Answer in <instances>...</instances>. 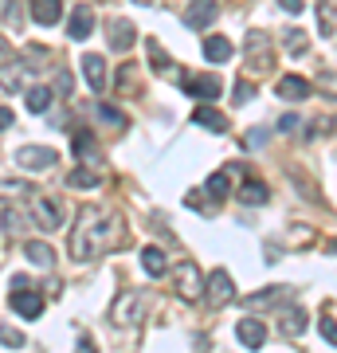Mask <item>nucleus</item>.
<instances>
[{
	"label": "nucleus",
	"instance_id": "f257e3e1",
	"mask_svg": "<svg viewBox=\"0 0 337 353\" xmlns=\"http://www.w3.org/2000/svg\"><path fill=\"white\" fill-rule=\"evenodd\" d=\"M122 236V224L114 220V216H102L94 204H87L83 212H79V224L71 232V255H75L79 263H87L102 248H114Z\"/></svg>",
	"mask_w": 337,
	"mask_h": 353
},
{
	"label": "nucleus",
	"instance_id": "f03ea898",
	"mask_svg": "<svg viewBox=\"0 0 337 353\" xmlns=\"http://www.w3.org/2000/svg\"><path fill=\"white\" fill-rule=\"evenodd\" d=\"M173 287H176V294H181L185 303L204 299V275H200V267L192 263V259H181V263L173 267Z\"/></svg>",
	"mask_w": 337,
	"mask_h": 353
},
{
	"label": "nucleus",
	"instance_id": "7ed1b4c3",
	"mask_svg": "<svg viewBox=\"0 0 337 353\" xmlns=\"http://www.w3.org/2000/svg\"><path fill=\"white\" fill-rule=\"evenodd\" d=\"M32 220H36L43 232H59L63 228V204L55 196H36L32 201Z\"/></svg>",
	"mask_w": 337,
	"mask_h": 353
},
{
	"label": "nucleus",
	"instance_id": "20e7f679",
	"mask_svg": "<svg viewBox=\"0 0 337 353\" xmlns=\"http://www.w3.org/2000/svg\"><path fill=\"white\" fill-rule=\"evenodd\" d=\"M204 299H208L212 306H224V303H232V299H236V283H232V275H227L224 267L204 279Z\"/></svg>",
	"mask_w": 337,
	"mask_h": 353
},
{
	"label": "nucleus",
	"instance_id": "39448f33",
	"mask_svg": "<svg viewBox=\"0 0 337 353\" xmlns=\"http://www.w3.org/2000/svg\"><path fill=\"white\" fill-rule=\"evenodd\" d=\"M16 165H20V169H32V173L51 169V165H55V150H48V145H24V150L16 153Z\"/></svg>",
	"mask_w": 337,
	"mask_h": 353
},
{
	"label": "nucleus",
	"instance_id": "423d86ee",
	"mask_svg": "<svg viewBox=\"0 0 337 353\" xmlns=\"http://www.w3.org/2000/svg\"><path fill=\"white\" fill-rule=\"evenodd\" d=\"M247 59L255 75H267L271 71V48H267V36L263 32H251L247 36Z\"/></svg>",
	"mask_w": 337,
	"mask_h": 353
},
{
	"label": "nucleus",
	"instance_id": "0eeeda50",
	"mask_svg": "<svg viewBox=\"0 0 337 353\" xmlns=\"http://www.w3.org/2000/svg\"><path fill=\"white\" fill-rule=\"evenodd\" d=\"M220 16V0H192L185 12V24L188 28H208Z\"/></svg>",
	"mask_w": 337,
	"mask_h": 353
},
{
	"label": "nucleus",
	"instance_id": "6e6552de",
	"mask_svg": "<svg viewBox=\"0 0 337 353\" xmlns=\"http://www.w3.org/2000/svg\"><path fill=\"white\" fill-rule=\"evenodd\" d=\"M12 310L20 318H39L43 314V299H39L36 290H28V287H12Z\"/></svg>",
	"mask_w": 337,
	"mask_h": 353
},
{
	"label": "nucleus",
	"instance_id": "1a4fd4ad",
	"mask_svg": "<svg viewBox=\"0 0 337 353\" xmlns=\"http://www.w3.org/2000/svg\"><path fill=\"white\" fill-rule=\"evenodd\" d=\"M83 75H87L90 90H94V94H102V90H106V59H102V55H94V51H90V55H83Z\"/></svg>",
	"mask_w": 337,
	"mask_h": 353
},
{
	"label": "nucleus",
	"instance_id": "9d476101",
	"mask_svg": "<svg viewBox=\"0 0 337 353\" xmlns=\"http://www.w3.org/2000/svg\"><path fill=\"white\" fill-rule=\"evenodd\" d=\"M236 338L247 345V350H259L263 341H267V326H263L259 318H239V326H236Z\"/></svg>",
	"mask_w": 337,
	"mask_h": 353
},
{
	"label": "nucleus",
	"instance_id": "9b49d317",
	"mask_svg": "<svg viewBox=\"0 0 337 353\" xmlns=\"http://www.w3.org/2000/svg\"><path fill=\"white\" fill-rule=\"evenodd\" d=\"M232 55H236V43H232L227 36H208L204 39V59H208V63H227Z\"/></svg>",
	"mask_w": 337,
	"mask_h": 353
},
{
	"label": "nucleus",
	"instance_id": "f8f14e48",
	"mask_svg": "<svg viewBox=\"0 0 337 353\" xmlns=\"http://www.w3.org/2000/svg\"><path fill=\"white\" fill-rule=\"evenodd\" d=\"M32 20L43 28L59 24L63 20V0H32Z\"/></svg>",
	"mask_w": 337,
	"mask_h": 353
},
{
	"label": "nucleus",
	"instance_id": "ddd939ff",
	"mask_svg": "<svg viewBox=\"0 0 337 353\" xmlns=\"http://www.w3.org/2000/svg\"><path fill=\"white\" fill-rule=\"evenodd\" d=\"M185 90L192 94V99H200V102H212V99H220V79H216V75L188 79V83H185Z\"/></svg>",
	"mask_w": 337,
	"mask_h": 353
},
{
	"label": "nucleus",
	"instance_id": "4468645a",
	"mask_svg": "<svg viewBox=\"0 0 337 353\" xmlns=\"http://www.w3.org/2000/svg\"><path fill=\"white\" fill-rule=\"evenodd\" d=\"M278 99H287V102H302L306 99V94H310V83H306V79L302 75H283L278 79Z\"/></svg>",
	"mask_w": 337,
	"mask_h": 353
},
{
	"label": "nucleus",
	"instance_id": "2eb2a0df",
	"mask_svg": "<svg viewBox=\"0 0 337 353\" xmlns=\"http://www.w3.org/2000/svg\"><path fill=\"white\" fill-rule=\"evenodd\" d=\"M90 28H94V12H90V4H79L75 12H71V24H67V36L71 39H87Z\"/></svg>",
	"mask_w": 337,
	"mask_h": 353
},
{
	"label": "nucleus",
	"instance_id": "dca6fc26",
	"mask_svg": "<svg viewBox=\"0 0 337 353\" xmlns=\"http://www.w3.org/2000/svg\"><path fill=\"white\" fill-rule=\"evenodd\" d=\"M192 122H196V126H204V130H212V134H224V130H227V118L220 110H212L208 102H200L196 110H192Z\"/></svg>",
	"mask_w": 337,
	"mask_h": 353
},
{
	"label": "nucleus",
	"instance_id": "f3484780",
	"mask_svg": "<svg viewBox=\"0 0 337 353\" xmlns=\"http://www.w3.org/2000/svg\"><path fill=\"white\" fill-rule=\"evenodd\" d=\"M24 255H28V263H36L39 271H51V267H55V252H51L48 243H39V240H28Z\"/></svg>",
	"mask_w": 337,
	"mask_h": 353
},
{
	"label": "nucleus",
	"instance_id": "a211bd4d",
	"mask_svg": "<svg viewBox=\"0 0 337 353\" xmlns=\"http://www.w3.org/2000/svg\"><path fill=\"white\" fill-rule=\"evenodd\" d=\"M138 314H141V303L125 290L122 299H118V306H114V322L118 326H130V322H138Z\"/></svg>",
	"mask_w": 337,
	"mask_h": 353
},
{
	"label": "nucleus",
	"instance_id": "6ab92c4d",
	"mask_svg": "<svg viewBox=\"0 0 337 353\" xmlns=\"http://www.w3.org/2000/svg\"><path fill=\"white\" fill-rule=\"evenodd\" d=\"M134 36H138V32H134L130 20H110V48L114 51H125L130 43H134Z\"/></svg>",
	"mask_w": 337,
	"mask_h": 353
},
{
	"label": "nucleus",
	"instance_id": "aec40b11",
	"mask_svg": "<svg viewBox=\"0 0 337 353\" xmlns=\"http://www.w3.org/2000/svg\"><path fill=\"white\" fill-rule=\"evenodd\" d=\"M204 192L212 196V201H224L227 192H232V181H227V169H220V173H212L208 181H204Z\"/></svg>",
	"mask_w": 337,
	"mask_h": 353
},
{
	"label": "nucleus",
	"instance_id": "412c9836",
	"mask_svg": "<svg viewBox=\"0 0 337 353\" xmlns=\"http://www.w3.org/2000/svg\"><path fill=\"white\" fill-rule=\"evenodd\" d=\"M51 99H55V94H51L48 87H28V110H32V114L51 110Z\"/></svg>",
	"mask_w": 337,
	"mask_h": 353
},
{
	"label": "nucleus",
	"instance_id": "4be33fe9",
	"mask_svg": "<svg viewBox=\"0 0 337 353\" xmlns=\"http://www.w3.org/2000/svg\"><path fill=\"white\" fill-rule=\"evenodd\" d=\"M141 267H145V275H165V252L161 248H145V252H141Z\"/></svg>",
	"mask_w": 337,
	"mask_h": 353
},
{
	"label": "nucleus",
	"instance_id": "5701e85b",
	"mask_svg": "<svg viewBox=\"0 0 337 353\" xmlns=\"http://www.w3.org/2000/svg\"><path fill=\"white\" fill-rule=\"evenodd\" d=\"M239 201L243 204H267V185H263V181H243Z\"/></svg>",
	"mask_w": 337,
	"mask_h": 353
},
{
	"label": "nucleus",
	"instance_id": "b1692460",
	"mask_svg": "<svg viewBox=\"0 0 337 353\" xmlns=\"http://www.w3.org/2000/svg\"><path fill=\"white\" fill-rule=\"evenodd\" d=\"M278 326H283V334H287V338H298L302 330H306V314H302V310H287Z\"/></svg>",
	"mask_w": 337,
	"mask_h": 353
},
{
	"label": "nucleus",
	"instance_id": "393cba45",
	"mask_svg": "<svg viewBox=\"0 0 337 353\" xmlns=\"http://www.w3.org/2000/svg\"><path fill=\"white\" fill-rule=\"evenodd\" d=\"M20 228H24V216L16 212V208H4L0 212V232L4 236H20Z\"/></svg>",
	"mask_w": 337,
	"mask_h": 353
},
{
	"label": "nucleus",
	"instance_id": "a878e982",
	"mask_svg": "<svg viewBox=\"0 0 337 353\" xmlns=\"http://www.w3.org/2000/svg\"><path fill=\"white\" fill-rule=\"evenodd\" d=\"M24 71H28V67H20V63L4 67V71H0V87H4V90H20V83H24Z\"/></svg>",
	"mask_w": 337,
	"mask_h": 353
},
{
	"label": "nucleus",
	"instance_id": "bb28decb",
	"mask_svg": "<svg viewBox=\"0 0 337 353\" xmlns=\"http://www.w3.org/2000/svg\"><path fill=\"white\" fill-rule=\"evenodd\" d=\"M67 185H75V189H94V185H102V173H87V169H75V173L67 176Z\"/></svg>",
	"mask_w": 337,
	"mask_h": 353
},
{
	"label": "nucleus",
	"instance_id": "cd10ccee",
	"mask_svg": "<svg viewBox=\"0 0 337 353\" xmlns=\"http://www.w3.org/2000/svg\"><path fill=\"white\" fill-rule=\"evenodd\" d=\"M283 48H287L290 55H306V48H310V43H306V32H298V28H290V32H287V39H283Z\"/></svg>",
	"mask_w": 337,
	"mask_h": 353
},
{
	"label": "nucleus",
	"instance_id": "c85d7f7f",
	"mask_svg": "<svg viewBox=\"0 0 337 353\" xmlns=\"http://www.w3.org/2000/svg\"><path fill=\"white\" fill-rule=\"evenodd\" d=\"M145 51H150V59H153V71H169V55L161 51L157 39H145Z\"/></svg>",
	"mask_w": 337,
	"mask_h": 353
},
{
	"label": "nucleus",
	"instance_id": "c756f323",
	"mask_svg": "<svg viewBox=\"0 0 337 353\" xmlns=\"http://www.w3.org/2000/svg\"><path fill=\"white\" fill-rule=\"evenodd\" d=\"M134 87H138V83H134V63H122V71H118V90L130 94Z\"/></svg>",
	"mask_w": 337,
	"mask_h": 353
},
{
	"label": "nucleus",
	"instance_id": "7c9ffc66",
	"mask_svg": "<svg viewBox=\"0 0 337 353\" xmlns=\"http://www.w3.org/2000/svg\"><path fill=\"white\" fill-rule=\"evenodd\" d=\"M0 341H4V345H12V350H20V345H24V334L12 330V326H4V330H0Z\"/></svg>",
	"mask_w": 337,
	"mask_h": 353
},
{
	"label": "nucleus",
	"instance_id": "2f4dec72",
	"mask_svg": "<svg viewBox=\"0 0 337 353\" xmlns=\"http://www.w3.org/2000/svg\"><path fill=\"white\" fill-rule=\"evenodd\" d=\"M99 118L102 122H110V126H125V114H118L114 106H99Z\"/></svg>",
	"mask_w": 337,
	"mask_h": 353
},
{
	"label": "nucleus",
	"instance_id": "473e14b6",
	"mask_svg": "<svg viewBox=\"0 0 337 353\" xmlns=\"http://www.w3.org/2000/svg\"><path fill=\"white\" fill-rule=\"evenodd\" d=\"M16 192H32L24 181H0V196H16Z\"/></svg>",
	"mask_w": 337,
	"mask_h": 353
},
{
	"label": "nucleus",
	"instance_id": "72a5a7b5",
	"mask_svg": "<svg viewBox=\"0 0 337 353\" xmlns=\"http://www.w3.org/2000/svg\"><path fill=\"white\" fill-rule=\"evenodd\" d=\"M322 338H325V345H337V326H334V318L329 314L322 318Z\"/></svg>",
	"mask_w": 337,
	"mask_h": 353
},
{
	"label": "nucleus",
	"instance_id": "f704fd0d",
	"mask_svg": "<svg viewBox=\"0 0 337 353\" xmlns=\"http://www.w3.org/2000/svg\"><path fill=\"white\" fill-rule=\"evenodd\" d=\"M55 90H59L63 99H71V90H75V79L67 75V71H59V83H55Z\"/></svg>",
	"mask_w": 337,
	"mask_h": 353
},
{
	"label": "nucleus",
	"instance_id": "c9c22d12",
	"mask_svg": "<svg viewBox=\"0 0 337 353\" xmlns=\"http://www.w3.org/2000/svg\"><path fill=\"white\" fill-rule=\"evenodd\" d=\"M90 145H94V141H90V134H87V130H79V134H75V153H83V157H87Z\"/></svg>",
	"mask_w": 337,
	"mask_h": 353
},
{
	"label": "nucleus",
	"instance_id": "e433bc0d",
	"mask_svg": "<svg viewBox=\"0 0 337 353\" xmlns=\"http://www.w3.org/2000/svg\"><path fill=\"white\" fill-rule=\"evenodd\" d=\"M255 99V87L251 83H236V102H251Z\"/></svg>",
	"mask_w": 337,
	"mask_h": 353
},
{
	"label": "nucleus",
	"instance_id": "4c0bfd02",
	"mask_svg": "<svg viewBox=\"0 0 337 353\" xmlns=\"http://www.w3.org/2000/svg\"><path fill=\"white\" fill-rule=\"evenodd\" d=\"M278 8H283V12H290V16H298L302 12V0H278Z\"/></svg>",
	"mask_w": 337,
	"mask_h": 353
},
{
	"label": "nucleus",
	"instance_id": "58836bf2",
	"mask_svg": "<svg viewBox=\"0 0 337 353\" xmlns=\"http://www.w3.org/2000/svg\"><path fill=\"white\" fill-rule=\"evenodd\" d=\"M12 122H16V114L8 106H0V130H12Z\"/></svg>",
	"mask_w": 337,
	"mask_h": 353
},
{
	"label": "nucleus",
	"instance_id": "ea45409f",
	"mask_svg": "<svg viewBox=\"0 0 337 353\" xmlns=\"http://www.w3.org/2000/svg\"><path fill=\"white\" fill-rule=\"evenodd\" d=\"M278 130H283V134H290V130H298V114H287V118L278 122Z\"/></svg>",
	"mask_w": 337,
	"mask_h": 353
},
{
	"label": "nucleus",
	"instance_id": "a19ab883",
	"mask_svg": "<svg viewBox=\"0 0 337 353\" xmlns=\"http://www.w3.org/2000/svg\"><path fill=\"white\" fill-rule=\"evenodd\" d=\"M4 55H8V39L0 36V59H4Z\"/></svg>",
	"mask_w": 337,
	"mask_h": 353
},
{
	"label": "nucleus",
	"instance_id": "79ce46f5",
	"mask_svg": "<svg viewBox=\"0 0 337 353\" xmlns=\"http://www.w3.org/2000/svg\"><path fill=\"white\" fill-rule=\"evenodd\" d=\"M134 4H157V0H134Z\"/></svg>",
	"mask_w": 337,
	"mask_h": 353
}]
</instances>
